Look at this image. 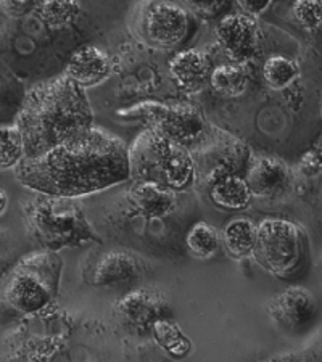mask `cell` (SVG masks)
I'll list each match as a JSON object with an SVG mask.
<instances>
[{
    "mask_svg": "<svg viewBox=\"0 0 322 362\" xmlns=\"http://www.w3.org/2000/svg\"><path fill=\"white\" fill-rule=\"evenodd\" d=\"M111 73V60L96 45H83L73 52L64 66V76L79 87H93L100 84Z\"/></svg>",
    "mask_w": 322,
    "mask_h": 362,
    "instance_id": "obj_17",
    "label": "cell"
},
{
    "mask_svg": "<svg viewBox=\"0 0 322 362\" xmlns=\"http://www.w3.org/2000/svg\"><path fill=\"white\" fill-rule=\"evenodd\" d=\"M197 144L195 151L190 153L195 165V179L198 177L208 187L213 180L231 174L243 176L251 153L242 140L214 127L198 139Z\"/></svg>",
    "mask_w": 322,
    "mask_h": 362,
    "instance_id": "obj_7",
    "label": "cell"
},
{
    "mask_svg": "<svg viewBox=\"0 0 322 362\" xmlns=\"http://www.w3.org/2000/svg\"><path fill=\"white\" fill-rule=\"evenodd\" d=\"M212 89L222 97H238L250 84V68L247 63H227L212 69L208 79Z\"/></svg>",
    "mask_w": 322,
    "mask_h": 362,
    "instance_id": "obj_19",
    "label": "cell"
},
{
    "mask_svg": "<svg viewBox=\"0 0 322 362\" xmlns=\"http://www.w3.org/2000/svg\"><path fill=\"white\" fill-rule=\"evenodd\" d=\"M116 317L126 329L144 334L160 319L169 317V303L158 288L139 287L118 301Z\"/></svg>",
    "mask_w": 322,
    "mask_h": 362,
    "instance_id": "obj_10",
    "label": "cell"
},
{
    "mask_svg": "<svg viewBox=\"0 0 322 362\" xmlns=\"http://www.w3.org/2000/svg\"><path fill=\"white\" fill-rule=\"evenodd\" d=\"M63 262L57 251L28 255L0 280V311L34 316L55 301Z\"/></svg>",
    "mask_w": 322,
    "mask_h": 362,
    "instance_id": "obj_3",
    "label": "cell"
},
{
    "mask_svg": "<svg viewBox=\"0 0 322 362\" xmlns=\"http://www.w3.org/2000/svg\"><path fill=\"white\" fill-rule=\"evenodd\" d=\"M236 4L240 8V13L256 18V16L265 13L269 5L272 4V0H236Z\"/></svg>",
    "mask_w": 322,
    "mask_h": 362,
    "instance_id": "obj_29",
    "label": "cell"
},
{
    "mask_svg": "<svg viewBox=\"0 0 322 362\" xmlns=\"http://www.w3.org/2000/svg\"><path fill=\"white\" fill-rule=\"evenodd\" d=\"M142 107L147 110L145 116H149L151 127L174 144L185 147L197 144V140L203 136L205 118L202 110L195 105L179 102L144 103Z\"/></svg>",
    "mask_w": 322,
    "mask_h": 362,
    "instance_id": "obj_9",
    "label": "cell"
},
{
    "mask_svg": "<svg viewBox=\"0 0 322 362\" xmlns=\"http://www.w3.org/2000/svg\"><path fill=\"white\" fill-rule=\"evenodd\" d=\"M151 334L158 346L173 358H185L190 353L192 343L183 329L169 317L160 319L151 327Z\"/></svg>",
    "mask_w": 322,
    "mask_h": 362,
    "instance_id": "obj_22",
    "label": "cell"
},
{
    "mask_svg": "<svg viewBox=\"0 0 322 362\" xmlns=\"http://www.w3.org/2000/svg\"><path fill=\"white\" fill-rule=\"evenodd\" d=\"M268 313L280 329L301 332L313 324L318 314V303L313 293L303 287H290L268 303Z\"/></svg>",
    "mask_w": 322,
    "mask_h": 362,
    "instance_id": "obj_11",
    "label": "cell"
},
{
    "mask_svg": "<svg viewBox=\"0 0 322 362\" xmlns=\"http://www.w3.org/2000/svg\"><path fill=\"white\" fill-rule=\"evenodd\" d=\"M185 245L190 255L198 259H209L219 248V235L213 226L197 223L185 237Z\"/></svg>",
    "mask_w": 322,
    "mask_h": 362,
    "instance_id": "obj_24",
    "label": "cell"
},
{
    "mask_svg": "<svg viewBox=\"0 0 322 362\" xmlns=\"http://www.w3.org/2000/svg\"><path fill=\"white\" fill-rule=\"evenodd\" d=\"M127 165L131 179L154 180L174 192L189 189L195 180L190 151L171 142L155 127L140 132L132 147L127 148Z\"/></svg>",
    "mask_w": 322,
    "mask_h": 362,
    "instance_id": "obj_5",
    "label": "cell"
},
{
    "mask_svg": "<svg viewBox=\"0 0 322 362\" xmlns=\"http://www.w3.org/2000/svg\"><path fill=\"white\" fill-rule=\"evenodd\" d=\"M23 158H25V145L18 127H0V169H15Z\"/></svg>",
    "mask_w": 322,
    "mask_h": 362,
    "instance_id": "obj_25",
    "label": "cell"
},
{
    "mask_svg": "<svg viewBox=\"0 0 322 362\" xmlns=\"http://www.w3.org/2000/svg\"><path fill=\"white\" fill-rule=\"evenodd\" d=\"M93 116L83 87L67 76L34 86L16 118L25 156H38L89 131Z\"/></svg>",
    "mask_w": 322,
    "mask_h": 362,
    "instance_id": "obj_2",
    "label": "cell"
},
{
    "mask_svg": "<svg viewBox=\"0 0 322 362\" xmlns=\"http://www.w3.org/2000/svg\"><path fill=\"white\" fill-rule=\"evenodd\" d=\"M184 7L203 18H214L229 5V0H179Z\"/></svg>",
    "mask_w": 322,
    "mask_h": 362,
    "instance_id": "obj_27",
    "label": "cell"
},
{
    "mask_svg": "<svg viewBox=\"0 0 322 362\" xmlns=\"http://www.w3.org/2000/svg\"><path fill=\"white\" fill-rule=\"evenodd\" d=\"M251 255L263 269L285 279L294 276L306 256V235L289 219L268 218L256 226V240Z\"/></svg>",
    "mask_w": 322,
    "mask_h": 362,
    "instance_id": "obj_6",
    "label": "cell"
},
{
    "mask_svg": "<svg viewBox=\"0 0 322 362\" xmlns=\"http://www.w3.org/2000/svg\"><path fill=\"white\" fill-rule=\"evenodd\" d=\"M243 179L253 197L277 198L292 185V171L277 156H250Z\"/></svg>",
    "mask_w": 322,
    "mask_h": 362,
    "instance_id": "obj_13",
    "label": "cell"
},
{
    "mask_svg": "<svg viewBox=\"0 0 322 362\" xmlns=\"http://www.w3.org/2000/svg\"><path fill=\"white\" fill-rule=\"evenodd\" d=\"M300 173L306 177H316L321 171V151L319 148L316 150L313 148L311 151H308L306 155H303V158L300 161Z\"/></svg>",
    "mask_w": 322,
    "mask_h": 362,
    "instance_id": "obj_28",
    "label": "cell"
},
{
    "mask_svg": "<svg viewBox=\"0 0 322 362\" xmlns=\"http://www.w3.org/2000/svg\"><path fill=\"white\" fill-rule=\"evenodd\" d=\"M256 240V224L247 218H236L222 229V245L234 258L251 253Z\"/></svg>",
    "mask_w": 322,
    "mask_h": 362,
    "instance_id": "obj_20",
    "label": "cell"
},
{
    "mask_svg": "<svg viewBox=\"0 0 322 362\" xmlns=\"http://www.w3.org/2000/svg\"><path fill=\"white\" fill-rule=\"evenodd\" d=\"M190 25V11L179 0H147L136 20L140 39L156 50H173L183 44Z\"/></svg>",
    "mask_w": 322,
    "mask_h": 362,
    "instance_id": "obj_8",
    "label": "cell"
},
{
    "mask_svg": "<svg viewBox=\"0 0 322 362\" xmlns=\"http://www.w3.org/2000/svg\"><path fill=\"white\" fill-rule=\"evenodd\" d=\"M131 206L145 219H160L171 214L178 203L176 192L154 180H134L127 192Z\"/></svg>",
    "mask_w": 322,
    "mask_h": 362,
    "instance_id": "obj_16",
    "label": "cell"
},
{
    "mask_svg": "<svg viewBox=\"0 0 322 362\" xmlns=\"http://www.w3.org/2000/svg\"><path fill=\"white\" fill-rule=\"evenodd\" d=\"M15 176L36 194L89 195L129 179L127 147L113 134L91 127L42 155L25 156Z\"/></svg>",
    "mask_w": 322,
    "mask_h": 362,
    "instance_id": "obj_1",
    "label": "cell"
},
{
    "mask_svg": "<svg viewBox=\"0 0 322 362\" xmlns=\"http://www.w3.org/2000/svg\"><path fill=\"white\" fill-rule=\"evenodd\" d=\"M28 237L45 251H60L97 240L84 209L74 198L36 194L23 203Z\"/></svg>",
    "mask_w": 322,
    "mask_h": 362,
    "instance_id": "obj_4",
    "label": "cell"
},
{
    "mask_svg": "<svg viewBox=\"0 0 322 362\" xmlns=\"http://www.w3.org/2000/svg\"><path fill=\"white\" fill-rule=\"evenodd\" d=\"M0 261H2V258H0Z\"/></svg>",
    "mask_w": 322,
    "mask_h": 362,
    "instance_id": "obj_31",
    "label": "cell"
},
{
    "mask_svg": "<svg viewBox=\"0 0 322 362\" xmlns=\"http://www.w3.org/2000/svg\"><path fill=\"white\" fill-rule=\"evenodd\" d=\"M212 69L209 57L198 49L180 50L168 62V71L173 83L187 93L202 90L208 84Z\"/></svg>",
    "mask_w": 322,
    "mask_h": 362,
    "instance_id": "obj_15",
    "label": "cell"
},
{
    "mask_svg": "<svg viewBox=\"0 0 322 362\" xmlns=\"http://www.w3.org/2000/svg\"><path fill=\"white\" fill-rule=\"evenodd\" d=\"M214 34L224 54L236 63H247L258 49L256 21L248 15H224L216 25Z\"/></svg>",
    "mask_w": 322,
    "mask_h": 362,
    "instance_id": "obj_12",
    "label": "cell"
},
{
    "mask_svg": "<svg viewBox=\"0 0 322 362\" xmlns=\"http://www.w3.org/2000/svg\"><path fill=\"white\" fill-rule=\"evenodd\" d=\"M79 15V0H42L38 7V18L54 31L74 25Z\"/></svg>",
    "mask_w": 322,
    "mask_h": 362,
    "instance_id": "obj_21",
    "label": "cell"
},
{
    "mask_svg": "<svg viewBox=\"0 0 322 362\" xmlns=\"http://www.w3.org/2000/svg\"><path fill=\"white\" fill-rule=\"evenodd\" d=\"M298 73L297 63L284 55L269 57L263 66V79L271 90H287L295 83Z\"/></svg>",
    "mask_w": 322,
    "mask_h": 362,
    "instance_id": "obj_23",
    "label": "cell"
},
{
    "mask_svg": "<svg viewBox=\"0 0 322 362\" xmlns=\"http://www.w3.org/2000/svg\"><path fill=\"white\" fill-rule=\"evenodd\" d=\"M142 276V262L127 251H108L97 259L92 269L93 285L102 288H121Z\"/></svg>",
    "mask_w": 322,
    "mask_h": 362,
    "instance_id": "obj_14",
    "label": "cell"
},
{
    "mask_svg": "<svg viewBox=\"0 0 322 362\" xmlns=\"http://www.w3.org/2000/svg\"><path fill=\"white\" fill-rule=\"evenodd\" d=\"M34 0H0V7L7 15L25 13Z\"/></svg>",
    "mask_w": 322,
    "mask_h": 362,
    "instance_id": "obj_30",
    "label": "cell"
},
{
    "mask_svg": "<svg viewBox=\"0 0 322 362\" xmlns=\"http://www.w3.org/2000/svg\"><path fill=\"white\" fill-rule=\"evenodd\" d=\"M292 15L298 25L306 31H316L322 21L321 0H294Z\"/></svg>",
    "mask_w": 322,
    "mask_h": 362,
    "instance_id": "obj_26",
    "label": "cell"
},
{
    "mask_svg": "<svg viewBox=\"0 0 322 362\" xmlns=\"http://www.w3.org/2000/svg\"><path fill=\"white\" fill-rule=\"evenodd\" d=\"M208 194L209 200L216 206L221 209H227V211H240V209H245L250 204L251 198H253L243 176H238V174H231V176L213 180L208 185Z\"/></svg>",
    "mask_w": 322,
    "mask_h": 362,
    "instance_id": "obj_18",
    "label": "cell"
}]
</instances>
